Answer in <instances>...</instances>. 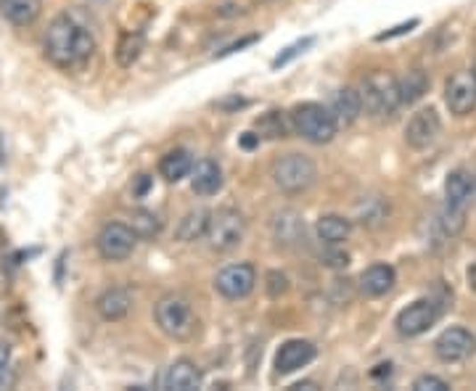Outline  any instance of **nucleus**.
Instances as JSON below:
<instances>
[{
	"mask_svg": "<svg viewBox=\"0 0 476 391\" xmlns=\"http://www.w3.org/2000/svg\"><path fill=\"white\" fill-rule=\"evenodd\" d=\"M43 51H45V59L53 67L78 69L93 56L95 40L70 13H62V16H56L51 21L48 32H45V40H43Z\"/></svg>",
	"mask_w": 476,
	"mask_h": 391,
	"instance_id": "obj_1",
	"label": "nucleus"
},
{
	"mask_svg": "<svg viewBox=\"0 0 476 391\" xmlns=\"http://www.w3.org/2000/svg\"><path fill=\"white\" fill-rule=\"evenodd\" d=\"M291 125H294V133L302 135L305 141L323 146V143H331L339 133V122L333 117L331 109L320 106V103H300L294 111H291Z\"/></svg>",
	"mask_w": 476,
	"mask_h": 391,
	"instance_id": "obj_2",
	"label": "nucleus"
},
{
	"mask_svg": "<svg viewBox=\"0 0 476 391\" xmlns=\"http://www.w3.org/2000/svg\"><path fill=\"white\" fill-rule=\"evenodd\" d=\"M154 320L157 325L161 328L164 336L175 338V341H188L193 338L196 333V314L191 310L188 299L177 297V294H167L161 297L154 307Z\"/></svg>",
	"mask_w": 476,
	"mask_h": 391,
	"instance_id": "obj_3",
	"label": "nucleus"
},
{
	"mask_svg": "<svg viewBox=\"0 0 476 391\" xmlns=\"http://www.w3.org/2000/svg\"><path fill=\"white\" fill-rule=\"evenodd\" d=\"M360 95H363V109L371 117H376V119L392 117L397 109L402 106L399 82L390 72H373V75H368L365 82H363V87H360Z\"/></svg>",
	"mask_w": 476,
	"mask_h": 391,
	"instance_id": "obj_4",
	"label": "nucleus"
},
{
	"mask_svg": "<svg viewBox=\"0 0 476 391\" xmlns=\"http://www.w3.org/2000/svg\"><path fill=\"white\" fill-rule=\"evenodd\" d=\"M317 180V167L316 161L305 154H283L273 161V183L289 193V196H297V193H305L316 185Z\"/></svg>",
	"mask_w": 476,
	"mask_h": 391,
	"instance_id": "obj_5",
	"label": "nucleus"
},
{
	"mask_svg": "<svg viewBox=\"0 0 476 391\" xmlns=\"http://www.w3.org/2000/svg\"><path fill=\"white\" fill-rule=\"evenodd\" d=\"M246 235V220L234 207H223L209 215L207 225V240L215 251H234Z\"/></svg>",
	"mask_w": 476,
	"mask_h": 391,
	"instance_id": "obj_6",
	"label": "nucleus"
},
{
	"mask_svg": "<svg viewBox=\"0 0 476 391\" xmlns=\"http://www.w3.org/2000/svg\"><path fill=\"white\" fill-rule=\"evenodd\" d=\"M135 243H138V235L133 233L127 223H109L101 228V233L95 238L98 254L106 262H125L133 254Z\"/></svg>",
	"mask_w": 476,
	"mask_h": 391,
	"instance_id": "obj_7",
	"label": "nucleus"
},
{
	"mask_svg": "<svg viewBox=\"0 0 476 391\" xmlns=\"http://www.w3.org/2000/svg\"><path fill=\"white\" fill-rule=\"evenodd\" d=\"M442 133V119L434 109H421L410 117L407 127H405V143L413 151H426L437 143Z\"/></svg>",
	"mask_w": 476,
	"mask_h": 391,
	"instance_id": "obj_8",
	"label": "nucleus"
},
{
	"mask_svg": "<svg viewBox=\"0 0 476 391\" xmlns=\"http://www.w3.org/2000/svg\"><path fill=\"white\" fill-rule=\"evenodd\" d=\"M434 352L442 362H464L476 352V336L466 328H447L434 341Z\"/></svg>",
	"mask_w": 476,
	"mask_h": 391,
	"instance_id": "obj_9",
	"label": "nucleus"
},
{
	"mask_svg": "<svg viewBox=\"0 0 476 391\" xmlns=\"http://www.w3.org/2000/svg\"><path fill=\"white\" fill-rule=\"evenodd\" d=\"M445 103L450 114L469 117L476 109V77L474 72H455L445 85Z\"/></svg>",
	"mask_w": 476,
	"mask_h": 391,
	"instance_id": "obj_10",
	"label": "nucleus"
},
{
	"mask_svg": "<svg viewBox=\"0 0 476 391\" xmlns=\"http://www.w3.org/2000/svg\"><path fill=\"white\" fill-rule=\"evenodd\" d=\"M439 320V307L431 299H418L397 314V330L407 338L426 333Z\"/></svg>",
	"mask_w": 476,
	"mask_h": 391,
	"instance_id": "obj_11",
	"label": "nucleus"
},
{
	"mask_svg": "<svg viewBox=\"0 0 476 391\" xmlns=\"http://www.w3.org/2000/svg\"><path fill=\"white\" fill-rule=\"evenodd\" d=\"M254 283H257V273L251 265L241 262V265H228L226 270L217 273L215 278V289L226 297V299H243L254 291Z\"/></svg>",
	"mask_w": 476,
	"mask_h": 391,
	"instance_id": "obj_12",
	"label": "nucleus"
},
{
	"mask_svg": "<svg viewBox=\"0 0 476 391\" xmlns=\"http://www.w3.org/2000/svg\"><path fill=\"white\" fill-rule=\"evenodd\" d=\"M317 349L313 341H305V338H291L286 344H281L278 354H275V373L278 376H289V373H297L300 368L310 365L316 360Z\"/></svg>",
	"mask_w": 476,
	"mask_h": 391,
	"instance_id": "obj_13",
	"label": "nucleus"
},
{
	"mask_svg": "<svg viewBox=\"0 0 476 391\" xmlns=\"http://www.w3.org/2000/svg\"><path fill=\"white\" fill-rule=\"evenodd\" d=\"M305 217L297 209H283L273 220V238L281 248H300L305 243Z\"/></svg>",
	"mask_w": 476,
	"mask_h": 391,
	"instance_id": "obj_14",
	"label": "nucleus"
},
{
	"mask_svg": "<svg viewBox=\"0 0 476 391\" xmlns=\"http://www.w3.org/2000/svg\"><path fill=\"white\" fill-rule=\"evenodd\" d=\"M95 310H98V314H101L103 320L117 322V320L127 317L130 310H133V294H130L125 286H111V289H106V291L98 297Z\"/></svg>",
	"mask_w": 476,
	"mask_h": 391,
	"instance_id": "obj_15",
	"label": "nucleus"
},
{
	"mask_svg": "<svg viewBox=\"0 0 476 391\" xmlns=\"http://www.w3.org/2000/svg\"><path fill=\"white\" fill-rule=\"evenodd\" d=\"M395 267L379 262V265H371L368 270H363V275H360V291L365 297H371V299H379V297H384V294H390L395 289Z\"/></svg>",
	"mask_w": 476,
	"mask_h": 391,
	"instance_id": "obj_16",
	"label": "nucleus"
},
{
	"mask_svg": "<svg viewBox=\"0 0 476 391\" xmlns=\"http://www.w3.org/2000/svg\"><path fill=\"white\" fill-rule=\"evenodd\" d=\"M201 387V371L193 360L180 357L169 365L167 376H164V389L169 391H193Z\"/></svg>",
	"mask_w": 476,
	"mask_h": 391,
	"instance_id": "obj_17",
	"label": "nucleus"
},
{
	"mask_svg": "<svg viewBox=\"0 0 476 391\" xmlns=\"http://www.w3.org/2000/svg\"><path fill=\"white\" fill-rule=\"evenodd\" d=\"M476 193V177L469 169H455L447 175V183H445V196H447V204L455 207V209H466L472 204Z\"/></svg>",
	"mask_w": 476,
	"mask_h": 391,
	"instance_id": "obj_18",
	"label": "nucleus"
},
{
	"mask_svg": "<svg viewBox=\"0 0 476 391\" xmlns=\"http://www.w3.org/2000/svg\"><path fill=\"white\" fill-rule=\"evenodd\" d=\"M191 175V188L199 196H215L223 188V169L212 159H201L199 164H193Z\"/></svg>",
	"mask_w": 476,
	"mask_h": 391,
	"instance_id": "obj_19",
	"label": "nucleus"
},
{
	"mask_svg": "<svg viewBox=\"0 0 476 391\" xmlns=\"http://www.w3.org/2000/svg\"><path fill=\"white\" fill-rule=\"evenodd\" d=\"M331 111H333L339 127H341V125H344V127L355 125V122L360 119V114L365 111V109H363V95H360V90H355V87L339 90L336 98H333V109H331Z\"/></svg>",
	"mask_w": 476,
	"mask_h": 391,
	"instance_id": "obj_20",
	"label": "nucleus"
},
{
	"mask_svg": "<svg viewBox=\"0 0 476 391\" xmlns=\"http://www.w3.org/2000/svg\"><path fill=\"white\" fill-rule=\"evenodd\" d=\"M390 217V201L384 196H363L355 207V220L363 228H379Z\"/></svg>",
	"mask_w": 476,
	"mask_h": 391,
	"instance_id": "obj_21",
	"label": "nucleus"
},
{
	"mask_svg": "<svg viewBox=\"0 0 476 391\" xmlns=\"http://www.w3.org/2000/svg\"><path fill=\"white\" fill-rule=\"evenodd\" d=\"M43 11V0H0V13L16 24V27H27L32 24Z\"/></svg>",
	"mask_w": 476,
	"mask_h": 391,
	"instance_id": "obj_22",
	"label": "nucleus"
},
{
	"mask_svg": "<svg viewBox=\"0 0 476 391\" xmlns=\"http://www.w3.org/2000/svg\"><path fill=\"white\" fill-rule=\"evenodd\" d=\"M193 169V159L185 149H175V151H167L161 161H159V172L164 180L169 183H180L183 177H188Z\"/></svg>",
	"mask_w": 476,
	"mask_h": 391,
	"instance_id": "obj_23",
	"label": "nucleus"
},
{
	"mask_svg": "<svg viewBox=\"0 0 476 391\" xmlns=\"http://www.w3.org/2000/svg\"><path fill=\"white\" fill-rule=\"evenodd\" d=\"M316 231L323 243H344L352 233V220H347L341 215H323L317 220Z\"/></svg>",
	"mask_w": 476,
	"mask_h": 391,
	"instance_id": "obj_24",
	"label": "nucleus"
},
{
	"mask_svg": "<svg viewBox=\"0 0 476 391\" xmlns=\"http://www.w3.org/2000/svg\"><path fill=\"white\" fill-rule=\"evenodd\" d=\"M209 215L207 209H191L180 223H177V240L183 243H191V240H199L201 235H207V225H209Z\"/></svg>",
	"mask_w": 476,
	"mask_h": 391,
	"instance_id": "obj_25",
	"label": "nucleus"
},
{
	"mask_svg": "<svg viewBox=\"0 0 476 391\" xmlns=\"http://www.w3.org/2000/svg\"><path fill=\"white\" fill-rule=\"evenodd\" d=\"M254 127H257L259 138H270V141L289 138V133L294 130L291 119H286L283 111H267V114H262Z\"/></svg>",
	"mask_w": 476,
	"mask_h": 391,
	"instance_id": "obj_26",
	"label": "nucleus"
},
{
	"mask_svg": "<svg viewBox=\"0 0 476 391\" xmlns=\"http://www.w3.org/2000/svg\"><path fill=\"white\" fill-rule=\"evenodd\" d=\"M399 82V98L402 103H415L429 93V75L423 69H410Z\"/></svg>",
	"mask_w": 476,
	"mask_h": 391,
	"instance_id": "obj_27",
	"label": "nucleus"
},
{
	"mask_svg": "<svg viewBox=\"0 0 476 391\" xmlns=\"http://www.w3.org/2000/svg\"><path fill=\"white\" fill-rule=\"evenodd\" d=\"M141 51H144V35L141 32H125L117 43V64L122 69H130L138 59H141Z\"/></svg>",
	"mask_w": 476,
	"mask_h": 391,
	"instance_id": "obj_28",
	"label": "nucleus"
},
{
	"mask_svg": "<svg viewBox=\"0 0 476 391\" xmlns=\"http://www.w3.org/2000/svg\"><path fill=\"white\" fill-rule=\"evenodd\" d=\"M127 225L133 228V233L138 235V238H154L161 231V220H159L154 212H149V209H135L130 215Z\"/></svg>",
	"mask_w": 476,
	"mask_h": 391,
	"instance_id": "obj_29",
	"label": "nucleus"
},
{
	"mask_svg": "<svg viewBox=\"0 0 476 391\" xmlns=\"http://www.w3.org/2000/svg\"><path fill=\"white\" fill-rule=\"evenodd\" d=\"M439 225L447 235H458L466 225V209H455V207L445 204V209L439 212Z\"/></svg>",
	"mask_w": 476,
	"mask_h": 391,
	"instance_id": "obj_30",
	"label": "nucleus"
},
{
	"mask_svg": "<svg viewBox=\"0 0 476 391\" xmlns=\"http://www.w3.org/2000/svg\"><path fill=\"white\" fill-rule=\"evenodd\" d=\"M320 265L328 270H344L349 265V254L339 248V243H325V248L320 251Z\"/></svg>",
	"mask_w": 476,
	"mask_h": 391,
	"instance_id": "obj_31",
	"label": "nucleus"
},
{
	"mask_svg": "<svg viewBox=\"0 0 476 391\" xmlns=\"http://www.w3.org/2000/svg\"><path fill=\"white\" fill-rule=\"evenodd\" d=\"M286 291H289V278H286L283 273H278V270L267 273V294H270L273 299H278V297H283Z\"/></svg>",
	"mask_w": 476,
	"mask_h": 391,
	"instance_id": "obj_32",
	"label": "nucleus"
},
{
	"mask_svg": "<svg viewBox=\"0 0 476 391\" xmlns=\"http://www.w3.org/2000/svg\"><path fill=\"white\" fill-rule=\"evenodd\" d=\"M413 389L415 391H447L450 389V384H447V381H442V379H437V376H418V379L413 381Z\"/></svg>",
	"mask_w": 476,
	"mask_h": 391,
	"instance_id": "obj_33",
	"label": "nucleus"
},
{
	"mask_svg": "<svg viewBox=\"0 0 476 391\" xmlns=\"http://www.w3.org/2000/svg\"><path fill=\"white\" fill-rule=\"evenodd\" d=\"M310 45H313V37H308V40H300V43H294L291 48H286V53H281V56H278V59L273 61V67H283V64H289V61H291L294 56H300V53H302L305 48H310Z\"/></svg>",
	"mask_w": 476,
	"mask_h": 391,
	"instance_id": "obj_34",
	"label": "nucleus"
},
{
	"mask_svg": "<svg viewBox=\"0 0 476 391\" xmlns=\"http://www.w3.org/2000/svg\"><path fill=\"white\" fill-rule=\"evenodd\" d=\"M8 365H11V344L0 338V389L8 384Z\"/></svg>",
	"mask_w": 476,
	"mask_h": 391,
	"instance_id": "obj_35",
	"label": "nucleus"
},
{
	"mask_svg": "<svg viewBox=\"0 0 476 391\" xmlns=\"http://www.w3.org/2000/svg\"><path fill=\"white\" fill-rule=\"evenodd\" d=\"M149 188H152V177H149V175H138V180H135V185H133V193H135V196H146Z\"/></svg>",
	"mask_w": 476,
	"mask_h": 391,
	"instance_id": "obj_36",
	"label": "nucleus"
},
{
	"mask_svg": "<svg viewBox=\"0 0 476 391\" xmlns=\"http://www.w3.org/2000/svg\"><path fill=\"white\" fill-rule=\"evenodd\" d=\"M418 21H410V24H402V27H397L395 32H384V35H379V40H390V37H395V35H402V32H410L413 27H415Z\"/></svg>",
	"mask_w": 476,
	"mask_h": 391,
	"instance_id": "obj_37",
	"label": "nucleus"
},
{
	"mask_svg": "<svg viewBox=\"0 0 476 391\" xmlns=\"http://www.w3.org/2000/svg\"><path fill=\"white\" fill-rule=\"evenodd\" d=\"M241 146H243V149H254V146H259V135H254V133H243V135H241Z\"/></svg>",
	"mask_w": 476,
	"mask_h": 391,
	"instance_id": "obj_38",
	"label": "nucleus"
},
{
	"mask_svg": "<svg viewBox=\"0 0 476 391\" xmlns=\"http://www.w3.org/2000/svg\"><path fill=\"white\" fill-rule=\"evenodd\" d=\"M469 286H472V289L476 291V265H472V267H469Z\"/></svg>",
	"mask_w": 476,
	"mask_h": 391,
	"instance_id": "obj_39",
	"label": "nucleus"
},
{
	"mask_svg": "<svg viewBox=\"0 0 476 391\" xmlns=\"http://www.w3.org/2000/svg\"><path fill=\"white\" fill-rule=\"evenodd\" d=\"M291 389H316V381H302V384H294Z\"/></svg>",
	"mask_w": 476,
	"mask_h": 391,
	"instance_id": "obj_40",
	"label": "nucleus"
},
{
	"mask_svg": "<svg viewBox=\"0 0 476 391\" xmlns=\"http://www.w3.org/2000/svg\"><path fill=\"white\" fill-rule=\"evenodd\" d=\"M474 77H476V61H474Z\"/></svg>",
	"mask_w": 476,
	"mask_h": 391,
	"instance_id": "obj_41",
	"label": "nucleus"
}]
</instances>
